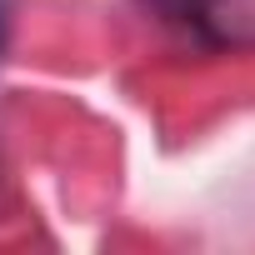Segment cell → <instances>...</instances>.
Listing matches in <instances>:
<instances>
[{
    "mask_svg": "<svg viewBox=\"0 0 255 255\" xmlns=\"http://www.w3.org/2000/svg\"><path fill=\"white\" fill-rule=\"evenodd\" d=\"M150 5L165 20H175V25L205 35V40H215V0H150Z\"/></svg>",
    "mask_w": 255,
    "mask_h": 255,
    "instance_id": "1",
    "label": "cell"
},
{
    "mask_svg": "<svg viewBox=\"0 0 255 255\" xmlns=\"http://www.w3.org/2000/svg\"><path fill=\"white\" fill-rule=\"evenodd\" d=\"M0 30H5V0H0Z\"/></svg>",
    "mask_w": 255,
    "mask_h": 255,
    "instance_id": "2",
    "label": "cell"
}]
</instances>
